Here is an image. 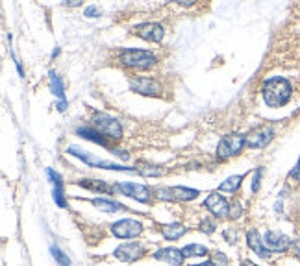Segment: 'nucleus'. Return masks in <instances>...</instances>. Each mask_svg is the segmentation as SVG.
<instances>
[{"label":"nucleus","mask_w":300,"mask_h":266,"mask_svg":"<svg viewBox=\"0 0 300 266\" xmlns=\"http://www.w3.org/2000/svg\"><path fill=\"white\" fill-rule=\"evenodd\" d=\"M50 253L58 261V264L60 266H71V259H69V255H65L58 246H50Z\"/></svg>","instance_id":"nucleus-27"},{"label":"nucleus","mask_w":300,"mask_h":266,"mask_svg":"<svg viewBox=\"0 0 300 266\" xmlns=\"http://www.w3.org/2000/svg\"><path fill=\"white\" fill-rule=\"evenodd\" d=\"M130 89L138 94H145V96H161V83L154 78H143V76H133L130 80Z\"/></svg>","instance_id":"nucleus-7"},{"label":"nucleus","mask_w":300,"mask_h":266,"mask_svg":"<svg viewBox=\"0 0 300 266\" xmlns=\"http://www.w3.org/2000/svg\"><path fill=\"white\" fill-rule=\"evenodd\" d=\"M204 207L209 209L211 215H215L217 218H224V216H230V204L217 192H211V194L206 198L204 202Z\"/></svg>","instance_id":"nucleus-13"},{"label":"nucleus","mask_w":300,"mask_h":266,"mask_svg":"<svg viewBox=\"0 0 300 266\" xmlns=\"http://www.w3.org/2000/svg\"><path fill=\"white\" fill-rule=\"evenodd\" d=\"M50 89H52V94H56L60 100H65V87H63V82H61V78L58 76L56 72L50 71Z\"/></svg>","instance_id":"nucleus-23"},{"label":"nucleus","mask_w":300,"mask_h":266,"mask_svg":"<svg viewBox=\"0 0 300 266\" xmlns=\"http://www.w3.org/2000/svg\"><path fill=\"white\" fill-rule=\"evenodd\" d=\"M76 133L80 135L81 139H86V141H91V143L95 144H100V146H104V148L112 150L113 146L110 143H107V139L102 135V133H98L95 128H78Z\"/></svg>","instance_id":"nucleus-18"},{"label":"nucleus","mask_w":300,"mask_h":266,"mask_svg":"<svg viewBox=\"0 0 300 266\" xmlns=\"http://www.w3.org/2000/svg\"><path fill=\"white\" fill-rule=\"evenodd\" d=\"M261 176H263V169H256L254 170V179H252V192H258V190H260Z\"/></svg>","instance_id":"nucleus-31"},{"label":"nucleus","mask_w":300,"mask_h":266,"mask_svg":"<svg viewBox=\"0 0 300 266\" xmlns=\"http://www.w3.org/2000/svg\"><path fill=\"white\" fill-rule=\"evenodd\" d=\"M154 196L158 200H161V202H174L176 200L173 187H156L154 189Z\"/></svg>","instance_id":"nucleus-26"},{"label":"nucleus","mask_w":300,"mask_h":266,"mask_svg":"<svg viewBox=\"0 0 300 266\" xmlns=\"http://www.w3.org/2000/svg\"><path fill=\"white\" fill-rule=\"evenodd\" d=\"M113 255L122 262H133L145 255V248L138 242H126V244H121L119 248H115Z\"/></svg>","instance_id":"nucleus-12"},{"label":"nucleus","mask_w":300,"mask_h":266,"mask_svg":"<svg viewBox=\"0 0 300 266\" xmlns=\"http://www.w3.org/2000/svg\"><path fill=\"white\" fill-rule=\"evenodd\" d=\"M65 4L67 6H72V8H74V6H80L81 2H80V0H72V2H65Z\"/></svg>","instance_id":"nucleus-37"},{"label":"nucleus","mask_w":300,"mask_h":266,"mask_svg":"<svg viewBox=\"0 0 300 266\" xmlns=\"http://www.w3.org/2000/svg\"><path fill=\"white\" fill-rule=\"evenodd\" d=\"M215 229H217V222H215L213 218H202V222H200V231H202V233L211 235Z\"/></svg>","instance_id":"nucleus-28"},{"label":"nucleus","mask_w":300,"mask_h":266,"mask_svg":"<svg viewBox=\"0 0 300 266\" xmlns=\"http://www.w3.org/2000/svg\"><path fill=\"white\" fill-rule=\"evenodd\" d=\"M293 85L289 80L282 76H275L265 80L263 83V100L269 108H282L291 100Z\"/></svg>","instance_id":"nucleus-1"},{"label":"nucleus","mask_w":300,"mask_h":266,"mask_svg":"<svg viewBox=\"0 0 300 266\" xmlns=\"http://www.w3.org/2000/svg\"><path fill=\"white\" fill-rule=\"evenodd\" d=\"M119 61L124 66H132V69H150L156 65L158 59L148 50H122Z\"/></svg>","instance_id":"nucleus-4"},{"label":"nucleus","mask_w":300,"mask_h":266,"mask_svg":"<svg viewBox=\"0 0 300 266\" xmlns=\"http://www.w3.org/2000/svg\"><path fill=\"white\" fill-rule=\"evenodd\" d=\"M56 109H58V111H61V113L65 111V109H67V102H65V100H60V102L56 104Z\"/></svg>","instance_id":"nucleus-36"},{"label":"nucleus","mask_w":300,"mask_h":266,"mask_svg":"<svg viewBox=\"0 0 300 266\" xmlns=\"http://www.w3.org/2000/svg\"><path fill=\"white\" fill-rule=\"evenodd\" d=\"M193 266H215L211 261H206V262H200V264H193Z\"/></svg>","instance_id":"nucleus-38"},{"label":"nucleus","mask_w":300,"mask_h":266,"mask_svg":"<svg viewBox=\"0 0 300 266\" xmlns=\"http://www.w3.org/2000/svg\"><path fill=\"white\" fill-rule=\"evenodd\" d=\"M272 139H275V129H272V126H260V128H256L254 131H250L249 135H247V146L254 150L265 148Z\"/></svg>","instance_id":"nucleus-8"},{"label":"nucleus","mask_w":300,"mask_h":266,"mask_svg":"<svg viewBox=\"0 0 300 266\" xmlns=\"http://www.w3.org/2000/svg\"><path fill=\"white\" fill-rule=\"evenodd\" d=\"M46 176L50 178V183L54 185L52 198H54V202L60 205L61 209H65V207H67V200H65V190H63V179H61V176L58 174L56 170H52V169H46Z\"/></svg>","instance_id":"nucleus-15"},{"label":"nucleus","mask_w":300,"mask_h":266,"mask_svg":"<svg viewBox=\"0 0 300 266\" xmlns=\"http://www.w3.org/2000/svg\"><path fill=\"white\" fill-rule=\"evenodd\" d=\"M135 172H139L145 178H158V176H163L167 170L158 167V164H150V163H138L135 167Z\"/></svg>","instance_id":"nucleus-21"},{"label":"nucleus","mask_w":300,"mask_h":266,"mask_svg":"<svg viewBox=\"0 0 300 266\" xmlns=\"http://www.w3.org/2000/svg\"><path fill=\"white\" fill-rule=\"evenodd\" d=\"M291 250H293V255H295L296 259L300 261V239L293 241V244H291Z\"/></svg>","instance_id":"nucleus-35"},{"label":"nucleus","mask_w":300,"mask_h":266,"mask_svg":"<svg viewBox=\"0 0 300 266\" xmlns=\"http://www.w3.org/2000/svg\"><path fill=\"white\" fill-rule=\"evenodd\" d=\"M241 266H256V264H252V262H250V261H244V262H243V264H241Z\"/></svg>","instance_id":"nucleus-39"},{"label":"nucleus","mask_w":300,"mask_h":266,"mask_svg":"<svg viewBox=\"0 0 300 266\" xmlns=\"http://www.w3.org/2000/svg\"><path fill=\"white\" fill-rule=\"evenodd\" d=\"M86 17H91V19H95V17H100V10H98L97 6H89V8H86Z\"/></svg>","instance_id":"nucleus-34"},{"label":"nucleus","mask_w":300,"mask_h":266,"mask_svg":"<svg viewBox=\"0 0 300 266\" xmlns=\"http://www.w3.org/2000/svg\"><path fill=\"white\" fill-rule=\"evenodd\" d=\"M183 257H206L209 255V250L202 244H187L182 250Z\"/></svg>","instance_id":"nucleus-24"},{"label":"nucleus","mask_w":300,"mask_h":266,"mask_svg":"<svg viewBox=\"0 0 300 266\" xmlns=\"http://www.w3.org/2000/svg\"><path fill=\"white\" fill-rule=\"evenodd\" d=\"M247 146V137L241 133H230L224 135L217 144V157L219 159H230L234 155L241 154V150Z\"/></svg>","instance_id":"nucleus-5"},{"label":"nucleus","mask_w":300,"mask_h":266,"mask_svg":"<svg viewBox=\"0 0 300 266\" xmlns=\"http://www.w3.org/2000/svg\"><path fill=\"white\" fill-rule=\"evenodd\" d=\"M112 233L117 239H138L143 233V224L133 218H124V220H117L112 224Z\"/></svg>","instance_id":"nucleus-6"},{"label":"nucleus","mask_w":300,"mask_h":266,"mask_svg":"<svg viewBox=\"0 0 300 266\" xmlns=\"http://www.w3.org/2000/svg\"><path fill=\"white\" fill-rule=\"evenodd\" d=\"M152 257L156 259V261H163L171 266H182L183 259H185L182 250H176V248H163V250L156 251Z\"/></svg>","instance_id":"nucleus-16"},{"label":"nucleus","mask_w":300,"mask_h":266,"mask_svg":"<svg viewBox=\"0 0 300 266\" xmlns=\"http://www.w3.org/2000/svg\"><path fill=\"white\" fill-rule=\"evenodd\" d=\"M80 187L84 189H89V190H100V192H106V194H113L117 187L115 185H107L104 181H98V179H84V181H78Z\"/></svg>","instance_id":"nucleus-20"},{"label":"nucleus","mask_w":300,"mask_h":266,"mask_svg":"<svg viewBox=\"0 0 300 266\" xmlns=\"http://www.w3.org/2000/svg\"><path fill=\"white\" fill-rule=\"evenodd\" d=\"M174 196L176 200H182V202H191L199 196V190L197 189H187V187H173Z\"/></svg>","instance_id":"nucleus-25"},{"label":"nucleus","mask_w":300,"mask_h":266,"mask_svg":"<svg viewBox=\"0 0 300 266\" xmlns=\"http://www.w3.org/2000/svg\"><path fill=\"white\" fill-rule=\"evenodd\" d=\"M247 244H249L250 250L254 251L258 257H261V259H270V255H272V251L265 246L263 237L256 229H250L249 233H247Z\"/></svg>","instance_id":"nucleus-14"},{"label":"nucleus","mask_w":300,"mask_h":266,"mask_svg":"<svg viewBox=\"0 0 300 266\" xmlns=\"http://www.w3.org/2000/svg\"><path fill=\"white\" fill-rule=\"evenodd\" d=\"M243 178L244 176H230L226 181H223V183L219 185V190H223V192H237L241 187V183H243Z\"/></svg>","instance_id":"nucleus-22"},{"label":"nucleus","mask_w":300,"mask_h":266,"mask_svg":"<svg viewBox=\"0 0 300 266\" xmlns=\"http://www.w3.org/2000/svg\"><path fill=\"white\" fill-rule=\"evenodd\" d=\"M159 229H161V235L165 241H180L187 233V225L180 224V222H173V224H163Z\"/></svg>","instance_id":"nucleus-17"},{"label":"nucleus","mask_w":300,"mask_h":266,"mask_svg":"<svg viewBox=\"0 0 300 266\" xmlns=\"http://www.w3.org/2000/svg\"><path fill=\"white\" fill-rule=\"evenodd\" d=\"M289 179H293V181L300 183V159H298V163L295 164V169L289 172Z\"/></svg>","instance_id":"nucleus-33"},{"label":"nucleus","mask_w":300,"mask_h":266,"mask_svg":"<svg viewBox=\"0 0 300 266\" xmlns=\"http://www.w3.org/2000/svg\"><path fill=\"white\" fill-rule=\"evenodd\" d=\"M211 262H213L215 266H228V259H226V255H224L223 251H215Z\"/></svg>","instance_id":"nucleus-29"},{"label":"nucleus","mask_w":300,"mask_h":266,"mask_svg":"<svg viewBox=\"0 0 300 266\" xmlns=\"http://www.w3.org/2000/svg\"><path fill=\"white\" fill-rule=\"evenodd\" d=\"M223 237L226 239V242H228V244H237V229H232V227H228V229H224Z\"/></svg>","instance_id":"nucleus-30"},{"label":"nucleus","mask_w":300,"mask_h":266,"mask_svg":"<svg viewBox=\"0 0 300 266\" xmlns=\"http://www.w3.org/2000/svg\"><path fill=\"white\" fill-rule=\"evenodd\" d=\"M67 152L71 155H74V157H78L80 161H84L86 164H89V167H95V169L119 170V172H133V170H135V169H132V167H122V164H115V163H112V161H104V159H100V157H95V155H91L89 152H84V150L78 148V146H69Z\"/></svg>","instance_id":"nucleus-3"},{"label":"nucleus","mask_w":300,"mask_h":266,"mask_svg":"<svg viewBox=\"0 0 300 266\" xmlns=\"http://www.w3.org/2000/svg\"><path fill=\"white\" fill-rule=\"evenodd\" d=\"M91 204L97 207L98 211H104V213H119V211H128L126 205L119 204L115 200H106V198H93Z\"/></svg>","instance_id":"nucleus-19"},{"label":"nucleus","mask_w":300,"mask_h":266,"mask_svg":"<svg viewBox=\"0 0 300 266\" xmlns=\"http://www.w3.org/2000/svg\"><path fill=\"white\" fill-rule=\"evenodd\" d=\"M263 242L272 253H284V251L289 250L291 244H293L287 235H284V233H280V231H272V229L265 231Z\"/></svg>","instance_id":"nucleus-9"},{"label":"nucleus","mask_w":300,"mask_h":266,"mask_svg":"<svg viewBox=\"0 0 300 266\" xmlns=\"http://www.w3.org/2000/svg\"><path fill=\"white\" fill-rule=\"evenodd\" d=\"M133 36L141 37L145 41H152V43H161L163 41V26L158 24V22H143V24H138L133 28Z\"/></svg>","instance_id":"nucleus-10"},{"label":"nucleus","mask_w":300,"mask_h":266,"mask_svg":"<svg viewBox=\"0 0 300 266\" xmlns=\"http://www.w3.org/2000/svg\"><path fill=\"white\" fill-rule=\"evenodd\" d=\"M241 215H243V205H241L239 202H235V204L230 207V218H232V220H237Z\"/></svg>","instance_id":"nucleus-32"},{"label":"nucleus","mask_w":300,"mask_h":266,"mask_svg":"<svg viewBox=\"0 0 300 266\" xmlns=\"http://www.w3.org/2000/svg\"><path fill=\"white\" fill-rule=\"evenodd\" d=\"M91 122H93V128L97 129L98 133H102L106 139H110V141H121L122 128H121V124H119L112 115L102 113V111H95L93 113Z\"/></svg>","instance_id":"nucleus-2"},{"label":"nucleus","mask_w":300,"mask_h":266,"mask_svg":"<svg viewBox=\"0 0 300 266\" xmlns=\"http://www.w3.org/2000/svg\"><path fill=\"white\" fill-rule=\"evenodd\" d=\"M117 190L121 194L128 196V198H133L138 202H143V204H150V189L145 187V185L139 183H115Z\"/></svg>","instance_id":"nucleus-11"}]
</instances>
